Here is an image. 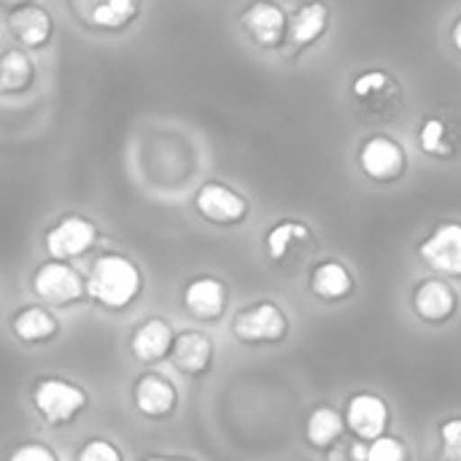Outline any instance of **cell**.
Returning <instances> with one entry per match:
<instances>
[{
	"mask_svg": "<svg viewBox=\"0 0 461 461\" xmlns=\"http://www.w3.org/2000/svg\"><path fill=\"white\" fill-rule=\"evenodd\" d=\"M359 167L367 178L373 181H381V184H392L397 181L405 167H408V157H405V149L389 138V135H375L370 138L362 151H359Z\"/></svg>",
	"mask_w": 461,
	"mask_h": 461,
	"instance_id": "10",
	"label": "cell"
},
{
	"mask_svg": "<svg viewBox=\"0 0 461 461\" xmlns=\"http://www.w3.org/2000/svg\"><path fill=\"white\" fill-rule=\"evenodd\" d=\"M173 343H176V335H173L170 324L165 319H149L135 330L130 348L138 362L154 365V362H162L173 351Z\"/></svg>",
	"mask_w": 461,
	"mask_h": 461,
	"instance_id": "19",
	"label": "cell"
},
{
	"mask_svg": "<svg viewBox=\"0 0 461 461\" xmlns=\"http://www.w3.org/2000/svg\"><path fill=\"white\" fill-rule=\"evenodd\" d=\"M32 405L46 419V424L62 427V424H70L89 405V397H86V392L81 386H76L70 381L46 378V381H41L35 386Z\"/></svg>",
	"mask_w": 461,
	"mask_h": 461,
	"instance_id": "2",
	"label": "cell"
},
{
	"mask_svg": "<svg viewBox=\"0 0 461 461\" xmlns=\"http://www.w3.org/2000/svg\"><path fill=\"white\" fill-rule=\"evenodd\" d=\"M97 240V227L86 216H62L43 238V246L51 259H78Z\"/></svg>",
	"mask_w": 461,
	"mask_h": 461,
	"instance_id": "6",
	"label": "cell"
},
{
	"mask_svg": "<svg viewBox=\"0 0 461 461\" xmlns=\"http://www.w3.org/2000/svg\"><path fill=\"white\" fill-rule=\"evenodd\" d=\"M419 146L429 157L456 154V124L443 116H429L419 127Z\"/></svg>",
	"mask_w": 461,
	"mask_h": 461,
	"instance_id": "22",
	"label": "cell"
},
{
	"mask_svg": "<svg viewBox=\"0 0 461 461\" xmlns=\"http://www.w3.org/2000/svg\"><path fill=\"white\" fill-rule=\"evenodd\" d=\"M140 289H143V276L135 267V262L127 259L124 254H103L89 267L86 294L108 311L127 308L130 303L138 300Z\"/></svg>",
	"mask_w": 461,
	"mask_h": 461,
	"instance_id": "1",
	"label": "cell"
},
{
	"mask_svg": "<svg viewBox=\"0 0 461 461\" xmlns=\"http://www.w3.org/2000/svg\"><path fill=\"white\" fill-rule=\"evenodd\" d=\"M346 427H348V424H346V416H343V413H338V411L330 408V405H321V408H316V411L311 413L308 427H305V435H308V443H311L313 448L327 451V448H332V446L343 438Z\"/></svg>",
	"mask_w": 461,
	"mask_h": 461,
	"instance_id": "21",
	"label": "cell"
},
{
	"mask_svg": "<svg viewBox=\"0 0 461 461\" xmlns=\"http://www.w3.org/2000/svg\"><path fill=\"white\" fill-rule=\"evenodd\" d=\"M5 5H19V3H27V0H3Z\"/></svg>",
	"mask_w": 461,
	"mask_h": 461,
	"instance_id": "31",
	"label": "cell"
},
{
	"mask_svg": "<svg viewBox=\"0 0 461 461\" xmlns=\"http://www.w3.org/2000/svg\"><path fill=\"white\" fill-rule=\"evenodd\" d=\"M327 27H330V5L321 0H311L292 14L286 41L294 49H311L313 43L321 41Z\"/></svg>",
	"mask_w": 461,
	"mask_h": 461,
	"instance_id": "17",
	"label": "cell"
},
{
	"mask_svg": "<svg viewBox=\"0 0 461 461\" xmlns=\"http://www.w3.org/2000/svg\"><path fill=\"white\" fill-rule=\"evenodd\" d=\"M351 92L359 103L370 105V108H381L389 103V97L397 92V84L389 73L384 70H365L362 76L354 78Z\"/></svg>",
	"mask_w": 461,
	"mask_h": 461,
	"instance_id": "24",
	"label": "cell"
},
{
	"mask_svg": "<svg viewBox=\"0 0 461 461\" xmlns=\"http://www.w3.org/2000/svg\"><path fill=\"white\" fill-rule=\"evenodd\" d=\"M232 332L240 343L249 346L281 343L289 335V319L276 303H257L235 316Z\"/></svg>",
	"mask_w": 461,
	"mask_h": 461,
	"instance_id": "3",
	"label": "cell"
},
{
	"mask_svg": "<svg viewBox=\"0 0 461 461\" xmlns=\"http://www.w3.org/2000/svg\"><path fill=\"white\" fill-rule=\"evenodd\" d=\"M132 402H135V411L140 416L165 419L176 411L178 392H176L173 381L165 378L162 373H149V375L138 378V384L132 389Z\"/></svg>",
	"mask_w": 461,
	"mask_h": 461,
	"instance_id": "13",
	"label": "cell"
},
{
	"mask_svg": "<svg viewBox=\"0 0 461 461\" xmlns=\"http://www.w3.org/2000/svg\"><path fill=\"white\" fill-rule=\"evenodd\" d=\"M32 292L49 305H70L86 294V281L68 259H51L32 276Z\"/></svg>",
	"mask_w": 461,
	"mask_h": 461,
	"instance_id": "4",
	"label": "cell"
},
{
	"mask_svg": "<svg viewBox=\"0 0 461 461\" xmlns=\"http://www.w3.org/2000/svg\"><path fill=\"white\" fill-rule=\"evenodd\" d=\"M73 16L92 30H108L119 32L130 27L138 14L143 0H68Z\"/></svg>",
	"mask_w": 461,
	"mask_h": 461,
	"instance_id": "7",
	"label": "cell"
},
{
	"mask_svg": "<svg viewBox=\"0 0 461 461\" xmlns=\"http://www.w3.org/2000/svg\"><path fill=\"white\" fill-rule=\"evenodd\" d=\"M5 24L11 35L24 46V49H41L49 43L54 32V19L43 5L35 3H19L8 11Z\"/></svg>",
	"mask_w": 461,
	"mask_h": 461,
	"instance_id": "12",
	"label": "cell"
},
{
	"mask_svg": "<svg viewBox=\"0 0 461 461\" xmlns=\"http://www.w3.org/2000/svg\"><path fill=\"white\" fill-rule=\"evenodd\" d=\"M57 330H59V321L43 308H24L14 319V335L27 346L51 340L57 335Z\"/></svg>",
	"mask_w": 461,
	"mask_h": 461,
	"instance_id": "23",
	"label": "cell"
},
{
	"mask_svg": "<svg viewBox=\"0 0 461 461\" xmlns=\"http://www.w3.org/2000/svg\"><path fill=\"white\" fill-rule=\"evenodd\" d=\"M35 68L30 57L19 49H8L0 59V89L3 92H22L30 86Z\"/></svg>",
	"mask_w": 461,
	"mask_h": 461,
	"instance_id": "25",
	"label": "cell"
},
{
	"mask_svg": "<svg viewBox=\"0 0 461 461\" xmlns=\"http://www.w3.org/2000/svg\"><path fill=\"white\" fill-rule=\"evenodd\" d=\"M194 208L197 213L211 221V224H221V227H232L240 224L249 216V203L240 192L230 189L221 181H208L200 186V192L194 194Z\"/></svg>",
	"mask_w": 461,
	"mask_h": 461,
	"instance_id": "8",
	"label": "cell"
},
{
	"mask_svg": "<svg viewBox=\"0 0 461 461\" xmlns=\"http://www.w3.org/2000/svg\"><path fill=\"white\" fill-rule=\"evenodd\" d=\"M440 443H443L446 459L461 461V416L440 424Z\"/></svg>",
	"mask_w": 461,
	"mask_h": 461,
	"instance_id": "27",
	"label": "cell"
},
{
	"mask_svg": "<svg viewBox=\"0 0 461 461\" xmlns=\"http://www.w3.org/2000/svg\"><path fill=\"white\" fill-rule=\"evenodd\" d=\"M419 257L443 276L461 278V224L446 221L440 224L421 246Z\"/></svg>",
	"mask_w": 461,
	"mask_h": 461,
	"instance_id": "11",
	"label": "cell"
},
{
	"mask_svg": "<svg viewBox=\"0 0 461 461\" xmlns=\"http://www.w3.org/2000/svg\"><path fill=\"white\" fill-rule=\"evenodd\" d=\"M405 456H408V448L389 435H381V438L370 440V446H367L370 461H402Z\"/></svg>",
	"mask_w": 461,
	"mask_h": 461,
	"instance_id": "26",
	"label": "cell"
},
{
	"mask_svg": "<svg viewBox=\"0 0 461 461\" xmlns=\"http://www.w3.org/2000/svg\"><path fill=\"white\" fill-rule=\"evenodd\" d=\"M316 249V235L303 221H278L265 235V251L270 262L281 267H297Z\"/></svg>",
	"mask_w": 461,
	"mask_h": 461,
	"instance_id": "5",
	"label": "cell"
},
{
	"mask_svg": "<svg viewBox=\"0 0 461 461\" xmlns=\"http://www.w3.org/2000/svg\"><path fill=\"white\" fill-rule=\"evenodd\" d=\"M240 27L259 49H278L289 35V19L284 8L270 0L251 3L240 16Z\"/></svg>",
	"mask_w": 461,
	"mask_h": 461,
	"instance_id": "9",
	"label": "cell"
},
{
	"mask_svg": "<svg viewBox=\"0 0 461 461\" xmlns=\"http://www.w3.org/2000/svg\"><path fill=\"white\" fill-rule=\"evenodd\" d=\"M11 461H57V454L46 446H38V443H27L22 448H16L11 454Z\"/></svg>",
	"mask_w": 461,
	"mask_h": 461,
	"instance_id": "29",
	"label": "cell"
},
{
	"mask_svg": "<svg viewBox=\"0 0 461 461\" xmlns=\"http://www.w3.org/2000/svg\"><path fill=\"white\" fill-rule=\"evenodd\" d=\"M451 38H454V46L461 51V16L456 19V24H454V30H451Z\"/></svg>",
	"mask_w": 461,
	"mask_h": 461,
	"instance_id": "30",
	"label": "cell"
},
{
	"mask_svg": "<svg viewBox=\"0 0 461 461\" xmlns=\"http://www.w3.org/2000/svg\"><path fill=\"white\" fill-rule=\"evenodd\" d=\"M78 461H122V451L108 440H92L78 451Z\"/></svg>",
	"mask_w": 461,
	"mask_h": 461,
	"instance_id": "28",
	"label": "cell"
},
{
	"mask_svg": "<svg viewBox=\"0 0 461 461\" xmlns=\"http://www.w3.org/2000/svg\"><path fill=\"white\" fill-rule=\"evenodd\" d=\"M311 292H313V297H319L324 303H340L354 292V278L346 270V265H340L335 259H327V262L313 267Z\"/></svg>",
	"mask_w": 461,
	"mask_h": 461,
	"instance_id": "20",
	"label": "cell"
},
{
	"mask_svg": "<svg viewBox=\"0 0 461 461\" xmlns=\"http://www.w3.org/2000/svg\"><path fill=\"white\" fill-rule=\"evenodd\" d=\"M170 357L184 375L200 378L213 365V343L203 332H178Z\"/></svg>",
	"mask_w": 461,
	"mask_h": 461,
	"instance_id": "18",
	"label": "cell"
},
{
	"mask_svg": "<svg viewBox=\"0 0 461 461\" xmlns=\"http://www.w3.org/2000/svg\"><path fill=\"white\" fill-rule=\"evenodd\" d=\"M346 424L359 440H375L389 427V405L375 394H357L346 408Z\"/></svg>",
	"mask_w": 461,
	"mask_h": 461,
	"instance_id": "16",
	"label": "cell"
},
{
	"mask_svg": "<svg viewBox=\"0 0 461 461\" xmlns=\"http://www.w3.org/2000/svg\"><path fill=\"white\" fill-rule=\"evenodd\" d=\"M456 305H459L456 292L446 281H440V278H427L413 292V311L427 324L448 321L456 313Z\"/></svg>",
	"mask_w": 461,
	"mask_h": 461,
	"instance_id": "15",
	"label": "cell"
},
{
	"mask_svg": "<svg viewBox=\"0 0 461 461\" xmlns=\"http://www.w3.org/2000/svg\"><path fill=\"white\" fill-rule=\"evenodd\" d=\"M184 308L197 321H216L227 311V286L213 276H200L184 289Z\"/></svg>",
	"mask_w": 461,
	"mask_h": 461,
	"instance_id": "14",
	"label": "cell"
}]
</instances>
